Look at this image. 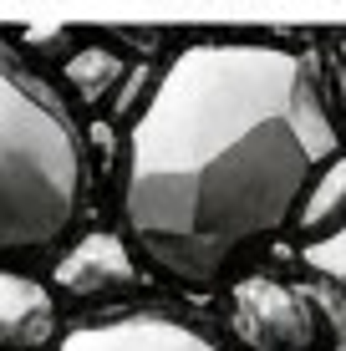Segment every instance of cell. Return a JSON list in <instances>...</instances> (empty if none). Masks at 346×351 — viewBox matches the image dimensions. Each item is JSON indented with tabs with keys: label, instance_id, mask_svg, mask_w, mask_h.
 <instances>
[{
	"label": "cell",
	"instance_id": "cell-1",
	"mask_svg": "<svg viewBox=\"0 0 346 351\" xmlns=\"http://www.w3.org/2000/svg\"><path fill=\"white\" fill-rule=\"evenodd\" d=\"M336 143L311 56L270 41H194L163 66L127 132V229L158 270L204 285L301 214Z\"/></svg>",
	"mask_w": 346,
	"mask_h": 351
},
{
	"label": "cell",
	"instance_id": "cell-2",
	"mask_svg": "<svg viewBox=\"0 0 346 351\" xmlns=\"http://www.w3.org/2000/svg\"><path fill=\"white\" fill-rule=\"evenodd\" d=\"M82 138L62 102L0 56V250H41L82 204Z\"/></svg>",
	"mask_w": 346,
	"mask_h": 351
},
{
	"label": "cell",
	"instance_id": "cell-3",
	"mask_svg": "<svg viewBox=\"0 0 346 351\" xmlns=\"http://www.w3.org/2000/svg\"><path fill=\"white\" fill-rule=\"evenodd\" d=\"M230 326L245 346L255 351H311L316 346V311L301 290L270 280V275H245L230 290Z\"/></svg>",
	"mask_w": 346,
	"mask_h": 351
},
{
	"label": "cell",
	"instance_id": "cell-4",
	"mask_svg": "<svg viewBox=\"0 0 346 351\" xmlns=\"http://www.w3.org/2000/svg\"><path fill=\"white\" fill-rule=\"evenodd\" d=\"M62 351H219L194 326L169 316H117L97 326H77Z\"/></svg>",
	"mask_w": 346,
	"mask_h": 351
},
{
	"label": "cell",
	"instance_id": "cell-5",
	"mask_svg": "<svg viewBox=\"0 0 346 351\" xmlns=\"http://www.w3.org/2000/svg\"><path fill=\"white\" fill-rule=\"evenodd\" d=\"M56 326V306H51V290L31 275L16 270H0V346L10 351H36L51 336Z\"/></svg>",
	"mask_w": 346,
	"mask_h": 351
},
{
	"label": "cell",
	"instance_id": "cell-6",
	"mask_svg": "<svg viewBox=\"0 0 346 351\" xmlns=\"http://www.w3.org/2000/svg\"><path fill=\"white\" fill-rule=\"evenodd\" d=\"M127 280H133V255L117 234H87L56 265V285L66 295H102V290L127 285Z\"/></svg>",
	"mask_w": 346,
	"mask_h": 351
},
{
	"label": "cell",
	"instance_id": "cell-7",
	"mask_svg": "<svg viewBox=\"0 0 346 351\" xmlns=\"http://www.w3.org/2000/svg\"><path fill=\"white\" fill-rule=\"evenodd\" d=\"M306 270L316 275L321 285H326V300H331V311L341 316V326H346V219L331 229V234H321V239H311L306 245Z\"/></svg>",
	"mask_w": 346,
	"mask_h": 351
},
{
	"label": "cell",
	"instance_id": "cell-8",
	"mask_svg": "<svg viewBox=\"0 0 346 351\" xmlns=\"http://www.w3.org/2000/svg\"><path fill=\"white\" fill-rule=\"evenodd\" d=\"M66 77H71V87H77L82 102H102L127 71H123V56L117 51H107V46H82L66 62Z\"/></svg>",
	"mask_w": 346,
	"mask_h": 351
},
{
	"label": "cell",
	"instance_id": "cell-9",
	"mask_svg": "<svg viewBox=\"0 0 346 351\" xmlns=\"http://www.w3.org/2000/svg\"><path fill=\"white\" fill-rule=\"evenodd\" d=\"M341 209H346V153L321 168V178H316L311 189H306L301 214H295V219H301L306 234H316V229H321V224H331Z\"/></svg>",
	"mask_w": 346,
	"mask_h": 351
}]
</instances>
